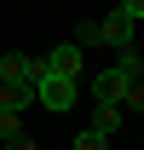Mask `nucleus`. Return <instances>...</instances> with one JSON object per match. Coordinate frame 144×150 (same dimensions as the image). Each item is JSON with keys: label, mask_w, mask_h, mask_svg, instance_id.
Here are the masks:
<instances>
[{"label": "nucleus", "mask_w": 144, "mask_h": 150, "mask_svg": "<svg viewBox=\"0 0 144 150\" xmlns=\"http://www.w3.org/2000/svg\"><path fill=\"white\" fill-rule=\"evenodd\" d=\"M75 93H81V87H75L69 75H52V69L35 81V104H40V110H52V115H64V110H69V104H75Z\"/></svg>", "instance_id": "obj_1"}, {"label": "nucleus", "mask_w": 144, "mask_h": 150, "mask_svg": "<svg viewBox=\"0 0 144 150\" xmlns=\"http://www.w3.org/2000/svg\"><path fill=\"white\" fill-rule=\"evenodd\" d=\"M40 75H46V58H29V52H6L0 58V81H29L35 87Z\"/></svg>", "instance_id": "obj_2"}, {"label": "nucleus", "mask_w": 144, "mask_h": 150, "mask_svg": "<svg viewBox=\"0 0 144 150\" xmlns=\"http://www.w3.org/2000/svg\"><path fill=\"white\" fill-rule=\"evenodd\" d=\"M98 29H104V46H115V52H121V46H133V35H138V23L127 18L121 6H115L109 18H98Z\"/></svg>", "instance_id": "obj_3"}, {"label": "nucleus", "mask_w": 144, "mask_h": 150, "mask_svg": "<svg viewBox=\"0 0 144 150\" xmlns=\"http://www.w3.org/2000/svg\"><path fill=\"white\" fill-rule=\"evenodd\" d=\"M121 87H127V75L109 64V69L92 75V87H87V93H92V104H121Z\"/></svg>", "instance_id": "obj_4"}, {"label": "nucleus", "mask_w": 144, "mask_h": 150, "mask_svg": "<svg viewBox=\"0 0 144 150\" xmlns=\"http://www.w3.org/2000/svg\"><path fill=\"white\" fill-rule=\"evenodd\" d=\"M81 64H87V52H81L75 40L52 46V58H46V69H52V75H69V81H81Z\"/></svg>", "instance_id": "obj_5"}, {"label": "nucleus", "mask_w": 144, "mask_h": 150, "mask_svg": "<svg viewBox=\"0 0 144 150\" xmlns=\"http://www.w3.org/2000/svg\"><path fill=\"white\" fill-rule=\"evenodd\" d=\"M29 104H35V87H29V81H0V110L23 115Z\"/></svg>", "instance_id": "obj_6"}, {"label": "nucleus", "mask_w": 144, "mask_h": 150, "mask_svg": "<svg viewBox=\"0 0 144 150\" xmlns=\"http://www.w3.org/2000/svg\"><path fill=\"white\" fill-rule=\"evenodd\" d=\"M121 121H127V115H121V104H92V121H87V127H98V133L109 139V133L121 127Z\"/></svg>", "instance_id": "obj_7"}, {"label": "nucleus", "mask_w": 144, "mask_h": 150, "mask_svg": "<svg viewBox=\"0 0 144 150\" xmlns=\"http://www.w3.org/2000/svg\"><path fill=\"white\" fill-rule=\"evenodd\" d=\"M115 69H121L127 81H144V58H138V46H121V58H115Z\"/></svg>", "instance_id": "obj_8"}, {"label": "nucleus", "mask_w": 144, "mask_h": 150, "mask_svg": "<svg viewBox=\"0 0 144 150\" xmlns=\"http://www.w3.org/2000/svg\"><path fill=\"white\" fill-rule=\"evenodd\" d=\"M121 115H144V81H127L121 87Z\"/></svg>", "instance_id": "obj_9"}, {"label": "nucleus", "mask_w": 144, "mask_h": 150, "mask_svg": "<svg viewBox=\"0 0 144 150\" xmlns=\"http://www.w3.org/2000/svg\"><path fill=\"white\" fill-rule=\"evenodd\" d=\"M69 150H109V139H104L98 127H81V133H75V144H69Z\"/></svg>", "instance_id": "obj_10"}, {"label": "nucleus", "mask_w": 144, "mask_h": 150, "mask_svg": "<svg viewBox=\"0 0 144 150\" xmlns=\"http://www.w3.org/2000/svg\"><path fill=\"white\" fill-rule=\"evenodd\" d=\"M75 46H81V52H87V46H104V29H98V23H81V29H75Z\"/></svg>", "instance_id": "obj_11"}, {"label": "nucleus", "mask_w": 144, "mask_h": 150, "mask_svg": "<svg viewBox=\"0 0 144 150\" xmlns=\"http://www.w3.org/2000/svg\"><path fill=\"white\" fill-rule=\"evenodd\" d=\"M12 133H23V121H18L12 110H0V139H12Z\"/></svg>", "instance_id": "obj_12"}, {"label": "nucleus", "mask_w": 144, "mask_h": 150, "mask_svg": "<svg viewBox=\"0 0 144 150\" xmlns=\"http://www.w3.org/2000/svg\"><path fill=\"white\" fill-rule=\"evenodd\" d=\"M0 144H6V150H40L35 139H29V133H12V139H0Z\"/></svg>", "instance_id": "obj_13"}, {"label": "nucleus", "mask_w": 144, "mask_h": 150, "mask_svg": "<svg viewBox=\"0 0 144 150\" xmlns=\"http://www.w3.org/2000/svg\"><path fill=\"white\" fill-rule=\"evenodd\" d=\"M115 6H121V12H127L133 23H144V0H115Z\"/></svg>", "instance_id": "obj_14"}, {"label": "nucleus", "mask_w": 144, "mask_h": 150, "mask_svg": "<svg viewBox=\"0 0 144 150\" xmlns=\"http://www.w3.org/2000/svg\"><path fill=\"white\" fill-rule=\"evenodd\" d=\"M138 29H144V23H138Z\"/></svg>", "instance_id": "obj_15"}]
</instances>
